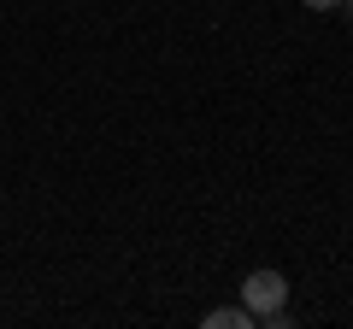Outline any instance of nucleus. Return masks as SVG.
Returning <instances> with one entry per match:
<instances>
[{
    "mask_svg": "<svg viewBox=\"0 0 353 329\" xmlns=\"http://www.w3.org/2000/svg\"><path fill=\"white\" fill-rule=\"evenodd\" d=\"M241 306H248L253 317L283 312V306H289V277H283V270H248V282H241Z\"/></svg>",
    "mask_w": 353,
    "mask_h": 329,
    "instance_id": "obj_1",
    "label": "nucleus"
},
{
    "mask_svg": "<svg viewBox=\"0 0 353 329\" xmlns=\"http://www.w3.org/2000/svg\"><path fill=\"white\" fill-rule=\"evenodd\" d=\"M259 317L248 312V306H218V312H206V329H253Z\"/></svg>",
    "mask_w": 353,
    "mask_h": 329,
    "instance_id": "obj_2",
    "label": "nucleus"
},
{
    "mask_svg": "<svg viewBox=\"0 0 353 329\" xmlns=\"http://www.w3.org/2000/svg\"><path fill=\"white\" fill-rule=\"evenodd\" d=\"M301 6H312V12H336V0H301Z\"/></svg>",
    "mask_w": 353,
    "mask_h": 329,
    "instance_id": "obj_3",
    "label": "nucleus"
},
{
    "mask_svg": "<svg viewBox=\"0 0 353 329\" xmlns=\"http://www.w3.org/2000/svg\"><path fill=\"white\" fill-rule=\"evenodd\" d=\"M336 6H341V12H347V18H353V0H336Z\"/></svg>",
    "mask_w": 353,
    "mask_h": 329,
    "instance_id": "obj_4",
    "label": "nucleus"
}]
</instances>
